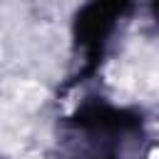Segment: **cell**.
<instances>
[{"mask_svg": "<svg viewBox=\"0 0 159 159\" xmlns=\"http://www.w3.org/2000/svg\"><path fill=\"white\" fill-rule=\"evenodd\" d=\"M0 60H2V42H0Z\"/></svg>", "mask_w": 159, "mask_h": 159, "instance_id": "1", "label": "cell"}, {"mask_svg": "<svg viewBox=\"0 0 159 159\" xmlns=\"http://www.w3.org/2000/svg\"><path fill=\"white\" fill-rule=\"evenodd\" d=\"M30 159H42V157H30Z\"/></svg>", "mask_w": 159, "mask_h": 159, "instance_id": "2", "label": "cell"}]
</instances>
